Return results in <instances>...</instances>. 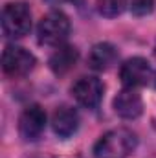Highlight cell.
<instances>
[{
	"mask_svg": "<svg viewBox=\"0 0 156 158\" xmlns=\"http://www.w3.org/2000/svg\"><path fill=\"white\" fill-rule=\"evenodd\" d=\"M136 142L138 138L130 129H112L97 140L94 147V158H129L136 149Z\"/></svg>",
	"mask_w": 156,
	"mask_h": 158,
	"instance_id": "6da1fadb",
	"label": "cell"
},
{
	"mask_svg": "<svg viewBox=\"0 0 156 158\" xmlns=\"http://www.w3.org/2000/svg\"><path fill=\"white\" fill-rule=\"evenodd\" d=\"M31 30V11L22 0L6 4L2 11V31L9 39H20Z\"/></svg>",
	"mask_w": 156,
	"mask_h": 158,
	"instance_id": "7a4b0ae2",
	"label": "cell"
},
{
	"mask_svg": "<svg viewBox=\"0 0 156 158\" xmlns=\"http://www.w3.org/2000/svg\"><path fill=\"white\" fill-rule=\"evenodd\" d=\"M70 19L63 11H50L39 22V42L46 46H63V42L70 35Z\"/></svg>",
	"mask_w": 156,
	"mask_h": 158,
	"instance_id": "3957f363",
	"label": "cell"
},
{
	"mask_svg": "<svg viewBox=\"0 0 156 158\" xmlns=\"http://www.w3.org/2000/svg\"><path fill=\"white\" fill-rule=\"evenodd\" d=\"M35 66V57L22 46L9 44L2 53V68L11 77H22Z\"/></svg>",
	"mask_w": 156,
	"mask_h": 158,
	"instance_id": "277c9868",
	"label": "cell"
},
{
	"mask_svg": "<svg viewBox=\"0 0 156 158\" xmlns=\"http://www.w3.org/2000/svg\"><path fill=\"white\" fill-rule=\"evenodd\" d=\"M119 77L125 88H136L145 86L153 79V68L147 59L143 57H130L127 59L119 68Z\"/></svg>",
	"mask_w": 156,
	"mask_h": 158,
	"instance_id": "5b68a950",
	"label": "cell"
},
{
	"mask_svg": "<svg viewBox=\"0 0 156 158\" xmlns=\"http://www.w3.org/2000/svg\"><path fill=\"white\" fill-rule=\"evenodd\" d=\"M46 127V112L39 105H30L18 118V132L26 142H35Z\"/></svg>",
	"mask_w": 156,
	"mask_h": 158,
	"instance_id": "8992f818",
	"label": "cell"
},
{
	"mask_svg": "<svg viewBox=\"0 0 156 158\" xmlns=\"http://www.w3.org/2000/svg\"><path fill=\"white\" fill-rule=\"evenodd\" d=\"M72 94L79 105L86 109H96L103 98V83L97 77H81L72 86Z\"/></svg>",
	"mask_w": 156,
	"mask_h": 158,
	"instance_id": "52a82bcc",
	"label": "cell"
},
{
	"mask_svg": "<svg viewBox=\"0 0 156 158\" xmlns=\"http://www.w3.org/2000/svg\"><path fill=\"white\" fill-rule=\"evenodd\" d=\"M51 127L53 132L59 138H68L72 136L79 127V114L76 109L68 107V105H61L55 109L53 116H51Z\"/></svg>",
	"mask_w": 156,
	"mask_h": 158,
	"instance_id": "ba28073f",
	"label": "cell"
},
{
	"mask_svg": "<svg viewBox=\"0 0 156 158\" xmlns=\"http://www.w3.org/2000/svg\"><path fill=\"white\" fill-rule=\"evenodd\" d=\"M114 110L125 119H136L143 112V101L132 88H123L114 98Z\"/></svg>",
	"mask_w": 156,
	"mask_h": 158,
	"instance_id": "9c48e42d",
	"label": "cell"
},
{
	"mask_svg": "<svg viewBox=\"0 0 156 158\" xmlns=\"http://www.w3.org/2000/svg\"><path fill=\"white\" fill-rule=\"evenodd\" d=\"M116 61H117V50L110 42H99L88 53V64H90V68H94L97 72L109 70L112 64H116Z\"/></svg>",
	"mask_w": 156,
	"mask_h": 158,
	"instance_id": "30bf717a",
	"label": "cell"
},
{
	"mask_svg": "<svg viewBox=\"0 0 156 158\" xmlns=\"http://www.w3.org/2000/svg\"><path fill=\"white\" fill-rule=\"evenodd\" d=\"M77 57H79V53L74 46H68V44L57 46V50L50 57V68L57 76H63V74H66L68 70H72L76 66Z\"/></svg>",
	"mask_w": 156,
	"mask_h": 158,
	"instance_id": "8fae6325",
	"label": "cell"
},
{
	"mask_svg": "<svg viewBox=\"0 0 156 158\" xmlns=\"http://www.w3.org/2000/svg\"><path fill=\"white\" fill-rule=\"evenodd\" d=\"M127 7V0H97V9L103 17H117Z\"/></svg>",
	"mask_w": 156,
	"mask_h": 158,
	"instance_id": "7c38bea8",
	"label": "cell"
},
{
	"mask_svg": "<svg viewBox=\"0 0 156 158\" xmlns=\"http://www.w3.org/2000/svg\"><path fill=\"white\" fill-rule=\"evenodd\" d=\"M153 6H154V0H132L130 9L136 17H143L153 11Z\"/></svg>",
	"mask_w": 156,
	"mask_h": 158,
	"instance_id": "4fadbf2b",
	"label": "cell"
},
{
	"mask_svg": "<svg viewBox=\"0 0 156 158\" xmlns=\"http://www.w3.org/2000/svg\"><path fill=\"white\" fill-rule=\"evenodd\" d=\"M46 2H48V4H53V6H55V4H63V2H66V0H46Z\"/></svg>",
	"mask_w": 156,
	"mask_h": 158,
	"instance_id": "5bb4252c",
	"label": "cell"
},
{
	"mask_svg": "<svg viewBox=\"0 0 156 158\" xmlns=\"http://www.w3.org/2000/svg\"><path fill=\"white\" fill-rule=\"evenodd\" d=\"M154 85H156V76H154Z\"/></svg>",
	"mask_w": 156,
	"mask_h": 158,
	"instance_id": "9a60e30c",
	"label": "cell"
}]
</instances>
